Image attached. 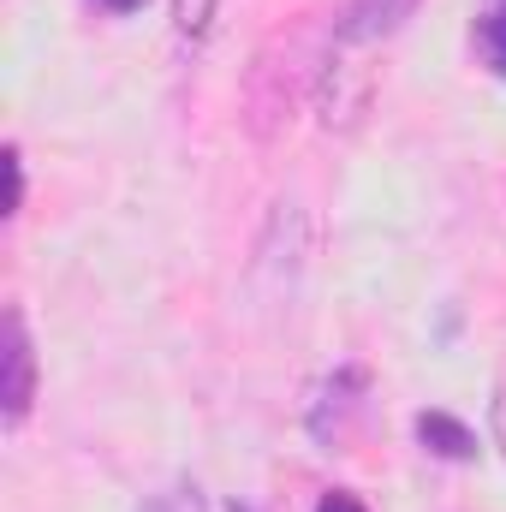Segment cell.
Here are the masks:
<instances>
[{
    "label": "cell",
    "instance_id": "1",
    "mask_svg": "<svg viewBox=\"0 0 506 512\" xmlns=\"http://www.w3.org/2000/svg\"><path fill=\"white\" fill-rule=\"evenodd\" d=\"M30 399H36V352H30L24 316L6 310L0 316V417H6V429H18L30 417Z\"/></svg>",
    "mask_w": 506,
    "mask_h": 512
},
{
    "label": "cell",
    "instance_id": "2",
    "mask_svg": "<svg viewBox=\"0 0 506 512\" xmlns=\"http://www.w3.org/2000/svg\"><path fill=\"white\" fill-rule=\"evenodd\" d=\"M364 387H370V376H364V370H334L328 382L316 387V405H310V423H322V417L334 411V423L322 429V447H340V441L352 435V417L364 411Z\"/></svg>",
    "mask_w": 506,
    "mask_h": 512
},
{
    "label": "cell",
    "instance_id": "3",
    "mask_svg": "<svg viewBox=\"0 0 506 512\" xmlns=\"http://www.w3.org/2000/svg\"><path fill=\"white\" fill-rule=\"evenodd\" d=\"M405 6H411V0H352L346 18H340V42H346V48H364V42L393 36L399 18H405Z\"/></svg>",
    "mask_w": 506,
    "mask_h": 512
},
{
    "label": "cell",
    "instance_id": "4",
    "mask_svg": "<svg viewBox=\"0 0 506 512\" xmlns=\"http://www.w3.org/2000/svg\"><path fill=\"white\" fill-rule=\"evenodd\" d=\"M417 441H423L435 459H471V453H477V435H471L459 417H447V411H423V417H417Z\"/></svg>",
    "mask_w": 506,
    "mask_h": 512
},
{
    "label": "cell",
    "instance_id": "5",
    "mask_svg": "<svg viewBox=\"0 0 506 512\" xmlns=\"http://www.w3.org/2000/svg\"><path fill=\"white\" fill-rule=\"evenodd\" d=\"M471 42H477V60L489 66V78H506V0L489 6V12H477Z\"/></svg>",
    "mask_w": 506,
    "mask_h": 512
},
{
    "label": "cell",
    "instance_id": "6",
    "mask_svg": "<svg viewBox=\"0 0 506 512\" xmlns=\"http://www.w3.org/2000/svg\"><path fill=\"white\" fill-rule=\"evenodd\" d=\"M209 18H215V0H173V24H179V36L203 42V36H209Z\"/></svg>",
    "mask_w": 506,
    "mask_h": 512
},
{
    "label": "cell",
    "instance_id": "7",
    "mask_svg": "<svg viewBox=\"0 0 506 512\" xmlns=\"http://www.w3.org/2000/svg\"><path fill=\"white\" fill-rule=\"evenodd\" d=\"M6 185H12L6 215H18V209H24V155H18V149H6Z\"/></svg>",
    "mask_w": 506,
    "mask_h": 512
},
{
    "label": "cell",
    "instance_id": "8",
    "mask_svg": "<svg viewBox=\"0 0 506 512\" xmlns=\"http://www.w3.org/2000/svg\"><path fill=\"white\" fill-rule=\"evenodd\" d=\"M489 435H495V447H501V459H506V382L495 387V405H489Z\"/></svg>",
    "mask_w": 506,
    "mask_h": 512
},
{
    "label": "cell",
    "instance_id": "9",
    "mask_svg": "<svg viewBox=\"0 0 506 512\" xmlns=\"http://www.w3.org/2000/svg\"><path fill=\"white\" fill-rule=\"evenodd\" d=\"M316 512H364V501L358 495H346V489H334V495H322V507Z\"/></svg>",
    "mask_w": 506,
    "mask_h": 512
},
{
    "label": "cell",
    "instance_id": "10",
    "mask_svg": "<svg viewBox=\"0 0 506 512\" xmlns=\"http://www.w3.org/2000/svg\"><path fill=\"white\" fill-rule=\"evenodd\" d=\"M102 6H114V12H131V6H143V0H102Z\"/></svg>",
    "mask_w": 506,
    "mask_h": 512
}]
</instances>
